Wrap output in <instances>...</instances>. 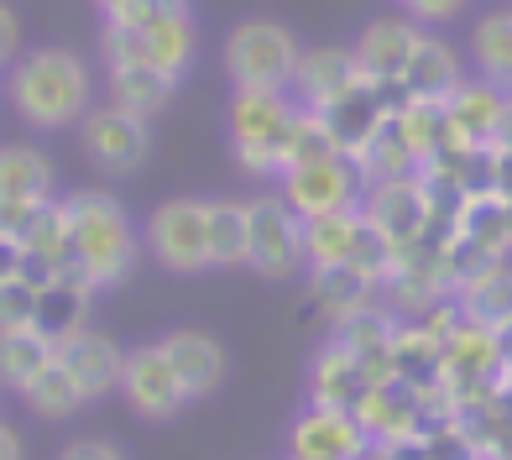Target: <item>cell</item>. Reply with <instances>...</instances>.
I'll return each instance as SVG.
<instances>
[{"instance_id":"cell-1","label":"cell","mask_w":512,"mask_h":460,"mask_svg":"<svg viewBox=\"0 0 512 460\" xmlns=\"http://www.w3.org/2000/svg\"><path fill=\"white\" fill-rule=\"evenodd\" d=\"M68 241H74V267L95 288H115L131 278L136 267V230L131 215L121 210V199L105 189H79L63 199Z\"/></svg>"},{"instance_id":"cell-2","label":"cell","mask_w":512,"mask_h":460,"mask_svg":"<svg viewBox=\"0 0 512 460\" xmlns=\"http://www.w3.org/2000/svg\"><path fill=\"white\" fill-rule=\"evenodd\" d=\"M11 105L32 131H58L84 121L89 110V68L68 48H37L11 68Z\"/></svg>"},{"instance_id":"cell-3","label":"cell","mask_w":512,"mask_h":460,"mask_svg":"<svg viewBox=\"0 0 512 460\" xmlns=\"http://www.w3.org/2000/svg\"><path fill=\"white\" fill-rule=\"evenodd\" d=\"M298 110L304 105L288 89H236L225 131H230V147H236V163L251 178H283V157L293 142Z\"/></svg>"},{"instance_id":"cell-4","label":"cell","mask_w":512,"mask_h":460,"mask_svg":"<svg viewBox=\"0 0 512 460\" xmlns=\"http://www.w3.org/2000/svg\"><path fill=\"white\" fill-rule=\"evenodd\" d=\"M298 53L304 48L283 21L251 16L225 37V74L236 89H293Z\"/></svg>"},{"instance_id":"cell-5","label":"cell","mask_w":512,"mask_h":460,"mask_svg":"<svg viewBox=\"0 0 512 460\" xmlns=\"http://www.w3.org/2000/svg\"><path fill=\"white\" fill-rule=\"evenodd\" d=\"M142 241L157 267L168 272H204L209 267V199H162L147 215Z\"/></svg>"},{"instance_id":"cell-6","label":"cell","mask_w":512,"mask_h":460,"mask_svg":"<svg viewBox=\"0 0 512 460\" xmlns=\"http://www.w3.org/2000/svg\"><path fill=\"white\" fill-rule=\"evenodd\" d=\"M246 220H251L246 267H256L262 278H277V283L293 278L304 267V215L283 194H256L246 199Z\"/></svg>"},{"instance_id":"cell-7","label":"cell","mask_w":512,"mask_h":460,"mask_svg":"<svg viewBox=\"0 0 512 460\" xmlns=\"http://www.w3.org/2000/svg\"><path fill=\"white\" fill-rule=\"evenodd\" d=\"M100 53L105 63H152V68H168V74H183L199 53V32H194V16H173V21H157V27H131V21L105 16Z\"/></svg>"},{"instance_id":"cell-8","label":"cell","mask_w":512,"mask_h":460,"mask_svg":"<svg viewBox=\"0 0 512 460\" xmlns=\"http://www.w3.org/2000/svg\"><path fill=\"white\" fill-rule=\"evenodd\" d=\"M366 189V173L351 152H330L319 163H298L283 173V199L298 215H330V210H356Z\"/></svg>"},{"instance_id":"cell-9","label":"cell","mask_w":512,"mask_h":460,"mask_svg":"<svg viewBox=\"0 0 512 460\" xmlns=\"http://www.w3.org/2000/svg\"><path fill=\"white\" fill-rule=\"evenodd\" d=\"M361 210L387 230L392 246H418L429 236V225H439L434 215V199H429V183L413 178V173H398V178H371V194L361 199Z\"/></svg>"},{"instance_id":"cell-10","label":"cell","mask_w":512,"mask_h":460,"mask_svg":"<svg viewBox=\"0 0 512 460\" xmlns=\"http://www.w3.org/2000/svg\"><path fill=\"white\" fill-rule=\"evenodd\" d=\"M121 393H126V403H131L136 419H147V424H168V419H178V408L189 403V393H183V382H178V372H173L168 351H162V340L126 351Z\"/></svg>"},{"instance_id":"cell-11","label":"cell","mask_w":512,"mask_h":460,"mask_svg":"<svg viewBox=\"0 0 512 460\" xmlns=\"http://www.w3.org/2000/svg\"><path fill=\"white\" fill-rule=\"evenodd\" d=\"M288 450L298 460H356L371 450V434L356 419V408H335V403H309L288 429Z\"/></svg>"},{"instance_id":"cell-12","label":"cell","mask_w":512,"mask_h":460,"mask_svg":"<svg viewBox=\"0 0 512 460\" xmlns=\"http://www.w3.org/2000/svg\"><path fill=\"white\" fill-rule=\"evenodd\" d=\"M79 136H84V157L100 173H131V168H142V157H147V121L121 110V105L84 110Z\"/></svg>"},{"instance_id":"cell-13","label":"cell","mask_w":512,"mask_h":460,"mask_svg":"<svg viewBox=\"0 0 512 460\" xmlns=\"http://www.w3.org/2000/svg\"><path fill=\"white\" fill-rule=\"evenodd\" d=\"M58 361L68 366V377L79 382V393L89 403H100L105 393H121V372H126V351L100 330H74L68 340H58Z\"/></svg>"},{"instance_id":"cell-14","label":"cell","mask_w":512,"mask_h":460,"mask_svg":"<svg viewBox=\"0 0 512 460\" xmlns=\"http://www.w3.org/2000/svg\"><path fill=\"white\" fill-rule=\"evenodd\" d=\"M95 283L84 278L79 267H63V272H53V278H42L37 283V309H32V325L48 335L53 345L58 340H68L74 330H84L89 325V304H95Z\"/></svg>"},{"instance_id":"cell-15","label":"cell","mask_w":512,"mask_h":460,"mask_svg":"<svg viewBox=\"0 0 512 460\" xmlns=\"http://www.w3.org/2000/svg\"><path fill=\"white\" fill-rule=\"evenodd\" d=\"M418 37H424V27L418 21H403V16H382L371 21V27L351 42V53L361 63L366 79H382V84H398L408 74V58L418 48Z\"/></svg>"},{"instance_id":"cell-16","label":"cell","mask_w":512,"mask_h":460,"mask_svg":"<svg viewBox=\"0 0 512 460\" xmlns=\"http://www.w3.org/2000/svg\"><path fill=\"white\" fill-rule=\"evenodd\" d=\"M502 105H507V89L492 84V79H460V89L445 100V115H450V136L465 147H492L497 136V121H502Z\"/></svg>"},{"instance_id":"cell-17","label":"cell","mask_w":512,"mask_h":460,"mask_svg":"<svg viewBox=\"0 0 512 460\" xmlns=\"http://www.w3.org/2000/svg\"><path fill=\"white\" fill-rule=\"evenodd\" d=\"M162 351H168L173 372L183 382V393L189 398H209L215 387L225 382V345L204 330H173L162 340Z\"/></svg>"},{"instance_id":"cell-18","label":"cell","mask_w":512,"mask_h":460,"mask_svg":"<svg viewBox=\"0 0 512 460\" xmlns=\"http://www.w3.org/2000/svg\"><path fill=\"white\" fill-rule=\"evenodd\" d=\"M361 79V63L351 48H309V53H298V74H293V95L298 105H330L335 95H345Z\"/></svg>"},{"instance_id":"cell-19","label":"cell","mask_w":512,"mask_h":460,"mask_svg":"<svg viewBox=\"0 0 512 460\" xmlns=\"http://www.w3.org/2000/svg\"><path fill=\"white\" fill-rule=\"evenodd\" d=\"M371 387L366 366L356 351H345L340 340H330L324 351L309 361V403H335V408H356L361 393Z\"/></svg>"},{"instance_id":"cell-20","label":"cell","mask_w":512,"mask_h":460,"mask_svg":"<svg viewBox=\"0 0 512 460\" xmlns=\"http://www.w3.org/2000/svg\"><path fill=\"white\" fill-rule=\"evenodd\" d=\"M392 377L413 387L445 382V335H434L424 319L398 325V335H392Z\"/></svg>"},{"instance_id":"cell-21","label":"cell","mask_w":512,"mask_h":460,"mask_svg":"<svg viewBox=\"0 0 512 460\" xmlns=\"http://www.w3.org/2000/svg\"><path fill=\"white\" fill-rule=\"evenodd\" d=\"M173 84H178V74H168V68H152V63H110V105L142 115V121H152V115L173 100Z\"/></svg>"},{"instance_id":"cell-22","label":"cell","mask_w":512,"mask_h":460,"mask_svg":"<svg viewBox=\"0 0 512 460\" xmlns=\"http://www.w3.org/2000/svg\"><path fill=\"white\" fill-rule=\"evenodd\" d=\"M460 58L450 42H439V37H418V48L408 58V74H403V89L413 100H450L455 89H460Z\"/></svg>"},{"instance_id":"cell-23","label":"cell","mask_w":512,"mask_h":460,"mask_svg":"<svg viewBox=\"0 0 512 460\" xmlns=\"http://www.w3.org/2000/svg\"><path fill=\"white\" fill-rule=\"evenodd\" d=\"M377 278H366L361 267H351V262H330V267H309V298L324 309V314H351V309H361V304H371L377 298Z\"/></svg>"},{"instance_id":"cell-24","label":"cell","mask_w":512,"mask_h":460,"mask_svg":"<svg viewBox=\"0 0 512 460\" xmlns=\"http://www.w3.org/2000/svg\"><path fill=\"white\" fill-rule=\"evenodd\" d=\"M455 304H460L465 319H476V325L507 335V330H512V267L497 262L492 272H481L476 283H465V288L455 293Z\"/></svg>"},{"instance_id":"cell-25","label":"cell","mask_w":512,"mask_h":460,"mask_svg":"<svg viewBox=\"0 0 512 460\" xmlns=\"http://www.w3.org/2000/svg\"><path fill=\"white\" fill-rule=\"evenodd\" d=\"M58 356V345L42 335L37 325H16V330H0V387H27L42 366Z\"/></svg>"},{"instance_id":"cell-26","label":"cell","mask_w":512,"mask_h":460,"mask_svg":"<svg viewBox=\"0 0 512 460\" xmlns=\"http://www.w3.org/2000/svg\"><path fill=\"white\" fill-rule=\"evenodd\" d=\"M21 403H27L37 419H53V424H58V419H74V413H79L89 398L79 393V382L68 377V366L53 356L27 387H21Z\"/></svg>"},{"instance_id":"cell-27","label":"cell","mask_w":512,"mask_h":460,"mask_svg":"<svg viewBox=\"0 0 512 460\" xmlns=\"http://www.w3.org/2000/svg\"><path fill=\"white\" fill-rule=\"evenodd\" d=\"M246 199H209V267H246Z\"/></svg>"},{"instance_id":"cell-28","label":"cell","mask_w":512,"mask_h":460,"mask_svg":"<svg viewBox=\"0 0 512 460\" xmlns=\"http://www.w3.org/2000/svg\"><path fill=\"white\" fill-rule=\"evenodd\" d=\"M0 194H11V199H53V163L37 147L6 142L0 147Z\"/></svg>"},{"instance_id":"cell-29","label":"cell","mask_w":512,"mask_h":460,"mask_svg":"<svg viewBox=\"0 0 512 460\" xmlns=\"http://www.w3.org/2000/svg\"><path fill=\"white\" fill-rule=\"evenodd\" d=\"M361 204L356 210H330V215H309L304 220V267H330L351 257V236H356Z\"/></svg>"},{"instance_id":"cell-30","label":"cell","mask_w":512,"mask_h":460,"mask_svg":"<svg viewBox=\"0 0 512 460\" xmlns=\"http://www.w3.org/2000/svg\"><path fill=\"white\" fill-rule=\"evenodd\" d=\"M471 58H476V74L481 79L512 89V11H492V16L476 21Z\"/></svg>"},{"instance_id":"cell-31","label":"cell","mask_w":512,"mask_h":460,"mask_svg":"<svg viewBox=\"0 0 512 460\" xmlns=\"http://www.w3.org/2000/svg\"><path fill=\"white\" fill-rule=\"evenodd\" d=\"M392 335H398V314H392L387 304H377V298L351 309V314H335V340L356 356L382 351V345H392Z\"/></svg>"},{"instance_id":"cell-32","label":"cell","mask_w":512,"mask_h":460,"mask_svg":"<svg viewBox=\"0 0 512 460\" xmlns=\"http://www.w3.org/2000/svg\"><path fill=\"white\" fill-rule=\"evenodd\" d=\"M340 152V142L330 136V126H324V115L319 110H298V126H293V142H288V157H283V173L298 168V163H319V157H330Z\"/></svg>"},{"instance_id":"cell-33","label":"cell","mask_w":512,"mask_h":460,"mask_svg":"<svg viewBox=\"0 0 512 460\" xmlns=\"http://www.w3.org/2000/svg\"><path fill=\"white\" fill-rule=\"evenodd\" d=\"M32 309H37V283L27 278V272L0 278V330L32 325Z\"/></svg>"},{"instance_id":"cell-34","label":"cell","mask_w":512,"mask_h":460,"mask_svg":"<svg viewBox=\"0 0 512 460\" xmlns=\"http://www.w3.org/2000/svg\"><path fill=\"white\" fill-rule=\"evenodd\" d=\"M115 21H131V27H157V21L189 16V0H121V11H110Z\"/></svg>"},{"instance_id":"cell-35","label":"cell","mask_w":512,"mask_h":460,"mask_svg":"<svg viewBox=\"0 0 512 460\" xmlns=\"http://www.w3.org/2000/svg\"><path fill=\"white\" fill-rule=\"evenodd\" d=\"M48 210V199H11V194H0V236H27L32 220Z\"/></svg>"},{"instance_id":"cell-36","label":"cell","mask_w":512,"mask_h":460,"mask_svg":"<svg viewBox=\"0 0 512 460\" xmlns=\"http://www.w3.org/2000/svg\"><path fill=\"white\" fill-rule=\"evenodd\" d=\"M403 6L413 11V21H455V16H465V6H471V0H403Z\"/></svg>"},{"instance_id":"cell-37","label":"cell","mask_w":512,"mask_h":460,"mask_svg":"<svg viewBox=\"0 0 512 460\" xmlns=\"http://www.w3.org/2000/svg\"><path fill=\"white\" fill-rule=\"evenodd\" d=\"M63 455H68V460H121L126 450H121V445H110V440H74Z\"/></svg>"},{"instance_id":"cell-38","label":"cell","mask_w":512,"mask_h":460,"mask_svg":"<svg viewBox=\"0 0 512 460\" xmlns=\"http://www.w3.org/2000/svg\"><path fill=\"white\" fill-rule=\"evenodd\" d=\"M21 262H27V246H21L16 236H0V278L21 272Z\"/></svg>"},{"instance_id":"cell-39","label":"cell","mask_w":512,"mask_h":460,"mask_svg":"<svg viewBox=\"0 0 512 460\" xmlns=\"http://www.w3.org/2000/svg\"><path fill=\"white\" fill-rule=\"evenodd\" d=\"M16 16H11V6H0V63H11L16 58Z\"/></svg>"},{"instance_id":"cell-40","label":"cell","mask_w":512,"mask_h":460,"mask_svg":"<svg viewBox=\"0 0 512 460\" xmlns=\"http://www.w3.org/2000/svg\"><path fill=\"white\" fill-rule=\"evenodd\" d=\"M492 147H512V89H507V105H502V121H497Z\"/></svg>"},{"instance_id":"cell-41","label":"cell","mask_w":512,"mask_h":460,"mask_svg":"<svg viewBox=\"0 0 512 460\" xmlns=\"http://www.w3.org/2000/svg\"><path fill=\"white\" fill-rule=\"evenodd\" d=\"M21 455V434L11 424H0V460H16Z\"/></svg>"},{"instance_id":"cell-42","label":"cell","mask_w":512,"mask_h":460,"mask_svg":"<svg viewBox=\"0 0 512 460\" xmlns=\"http://www.w3.org/2000/svg\"><path fill=\"white\" fill-rule=\"evenodd\" d=\"M95 6H100V11L110 16V11H121V0H95Z\"/></svg>"},{"instance_id":"cell-43","label":"cell","mask_w":512,"mask_h":460,"mask_svg":"<svg viewBox=\"0 0 512 460\" xmlns=\"http://www.w3.org/2000/svg\"><path fill=\"white\" fill-rule=\"evenodd\" d=\"M507 199V194H502ZM507 241H512V199H507Z\"/></svg>"}]
</instances>
